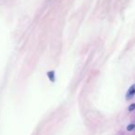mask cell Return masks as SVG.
Segmentation results:
<instances>
[{"label": "cell", "instance_id": "1", "mask_svg": "<svg viewBox=\"0 0 135 135\" xmlns=\"http://www.w3.org/2000/svg\"><path fill=\"white\" fill-rule=\"evenodd\" d=\"M134 95H135V83L131 85V87L129 88V90L127 91V93H126V99H127V100H130V99H131Z\"/></svg>", "mask_w": 135, "mask_h": 135}, {"label": "cell", "instance_id": "2", "mask_svg": "<svg viewBox=\"0 0 135 135\" xmlns=\"http://www.w3.org/2000/svg\"><path fill=\"white\" fill-rule=\"evenodd\" d=\"M47 75H48V78H49L50 81H55V72L54 71H49V72L47 73Z\"/></svg>", "mask_w": 135, "mask_h": 135}, {"label": "cell", "instance_id": "3", "mask_svg": "<svg viewBox=\"0 0 135 135\" xmlns=\"http://www.w3.org/2000/svg\"><path fill=\"white\" fill-rule=\"evenodd\" d=\"M135 129V124L134 123H131V124H129L127 126V131H133Z\"/></svg>", "mask_w": 135, "mask_h": 135}, {"label": "cell", "instance_id": "4", "mask_svg": "<svg viewBox=\"0 0 135 135\" xmlns=\"http://www.w3.org/2000/svg\"><path fill=\"white\" fill-rule=\"evenodd\" d=\"M133 110H135V103L131 104V105L129 106V111L131 112V111H133Z\"/></svg>", "mask_w": 135, "mask_h": 135}]
</instances>
